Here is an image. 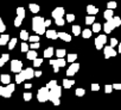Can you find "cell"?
<instances>
[{"label":"cell","instance_id":"7c38bea8","mask_svg":"<svg viewBox=\"0 0 121 110\" xmlns=\"http://www.w3.org/2000/svg\"><path fill=\"white\" fill-rule=\"evenodd\" d=\"M58 38L63 40L64 42H70L71 41V36L67 32H58Z\"/></svg>","mask_w":121,"mask_h":110},{"label":"cell","instance_id":"f907efd6","mask_svg":"<svg viewBox=\"0 0 121 110\" xmlns=\"http://www.w3.org/2000/svg\"><path fill=\"white\" fill-rule=\"evenodd\" d=\"M119 43H117V40L116 38H110V45L112 47H115V45H117Z\"/></svg>","mask_w":121,"mask_h":110},{"label":"cell","instance_id":"d6986e66","mask_svg":"<svg viewBox=\"0 0 121 110\" xmlns=\"http://www.w3.org/2000/svg\"><path fill=\"white\" fill-rule=\"evenodd\" d=\"M113 10L112 9H107L106 11H104V13H103V17H104V19L106 20H108V19H110V18H113L114 16H113Z\"/></svg>","mask_w":121,"mask_h":110},{"label":"cell","instance_id":"30bf717a","mask_svg":"<svg viewBox=\"0 0 121 110\" xmlns=\"http://www.w3.org/2000/svg\"><path fill=\"white\" fill-rule=\"evenodd\" d=\"M24 80H26V74H25V70L23 71H20L19 73H17V75H16V83L17 84H22Z\"/></svg>","mask_w":121,"mask_h":110},{"label":"cell","instance_id":"ffe728a7","mask_svg":"<svg viewBox=\"0 0 121 110\" xmlns=\"http://www.w3.org/2000/svg\"><path fill=\"white\" fill-rule=\"evenodd\" d=\"M74 84H75V80H70V79H64L63 80V87L64 89H70Z\"/></svg>","mask_w":121,"mask_h":110},{"label":"cell","instance_id":"f6af8a7d","mask_svg":"<svg viewBox=\"0 0 121 110\" xmlns=\"http://www.w3.org/2000/svg\"><path fill=\"white\" fill-rule=\"evenodd\" d=\"M113 91V85H106L104 86V92L106 93H110Z\"/></svg>","mask_w":121,"mask_h":110},{"label":"cell","instance_id":"7402d4cb","mask_svg":"<svg viewBox=\"0 0 121 110\" xmlns=\"http://www.w3.org/2000/svg\"><path fill=\"white\" fill-rule=\"evenodd\" d=\"M0 80H1V83L3 84H10V81H11V77L9 75V74H1V77H0Z\"/></svg>","mask_w":121,"mask_h":110},{"label":"cell","instance_id":"52a82bcc","mask_svg":"<svg viewBox=\"0 0 121 110\" xmlns=\"http://www.w3.org/2000/svg\"><path fill=\"white\" fill-rule=\"evenodd\" d=\"M114 29H115V25H114L113 18H110V19H108V20L104 23V25H103V30H104L106 34H110Z\"/></svg>","mask_w":121,"mask_h":110},{"label":"cell","instance_id":"681fc988","mask_svg":"<svg viewBox=\"0 0 121 110\" xmlns=\"http://www.w3.org/2000/svg\"><path fill=\"white\" fill-rule=\"evenodd\" d=\"M7 90L10 91V92H13L14 91V89H16V86H14V84H7Z\"/></svg>","mask_w":121,"mask_h":110},{"label":"cell","instance_id":"f35d334b","mask_svg":"<svg viewBox=\"0 0 121 110\" xmlns=\"http://www.w3.org/2000/svg\"><path fill=\"white\" fill-rule=\"evenodd\" d=\"M107 7H108V9L114 10V9H116V7H117V4H116L115 1H109V3L107 4Z\"/></svg>","mask_w":121,"mask_h":110},{"label":"cell","instance_id":"816d5d0a","mask_svg":"<svg viewBox=\"0 0 121 110\" xmlns=\"http://www.w3.org/2000/svg\"><path fill=\"white\" fill-rule=\"evenodd\" d=\"M5 30H6V25H5L4 23H1V24H0V32L3 34V32H4Z\"/></svg>","mask_w":121,"mask_h":110},{"label":"cell","instance_id":"9c48e42d","mask_svg":"<svg viewBox=\"0 0 121 110\" xmlns=\"http://www.w3.org/2000/svg\"><path fill=\"white\" fill-rule=\"evenodd\" d=\"M49 93L52 95V96H55V97H60V95H62V87L56 85V86H53V87L50 89V92Z\"/></svg>","mask_w":121,"mask_h":110},{"label":"cell","instance_id":"bcb514c9","mask_svg":"<svg viewBox=\"0 0 121 110\" xmlns=\"http://www.w3.org/2000/svg\"><path fill=\"white\" fill-rule=\"evenodd\" d=\"M39 36H30L29 37V41H31V42H39Z\"/></svg>","mask_w":121,"mask_h":110},{"label":"cell","instance_id":"8d00e7d4","mask_svg":"<svg viewBox=\"0 0 121 110\" xmlns=\"http://www.w3.org/2000/svg\"><path fill=\"white\" fill-rule=\"evenodd\" d=\"M113 22H114L115 28H117V26L121 25V18L120 17H113Z\"/></svg>","mask_w":121,"mask_h":110},{"label":"cell","instance_id":"ab89813d","mask_svg":"<svg viewBox=\"0 0 121 110\" xmlns=\"http://www.w3.org/2000/svg\"><path fill=\"white\" fill-rule=\"evenodd\" d=\"M84 93H86V90L84 89H77L76 90V96H78V97H83Z\"/></svg>","mask_w":121,"mask_h":110},{"label":"cell","instance_id":"4fadbf2b","mask_svg":"<svg viewBox=\"0 0 121 110\" xmlns=\"http://www.w3.org/2000/svg\"><path fill=\"white\" fill-rule=\"evenodd\" d=\"M45 35H46V37L50 38V40H56V38H58V32H56L55 30H48V31L45 32Z\"/></svg>","mask_w":121,"mask_h":110},{"label":"cell","instance_id":"2e32d148","mask_svg":"<svg viewBox=\"0 0 121 110\" xmlns=\"http://www.w3.org/2000/svg\"><path fill=\"white\" fill-rule=\"evenodd\" d=\"M53 53H55V50H53V48L52 47H49V48H46L45 50H44V58H51L52 55H53Z\"/></svg>","mask_w":121,"mask_h":110},{"label":"cell","instance_id":"836d02e7","mask_svg":"<svg viewBox=\"0 0 121 110\" xmlns=\"http://www.w3.org/2000/svg\"><path fill=\"white\" fill-rule=\"evenodd\" d=\"M65 64H67V61L64 60V58H58V59H57V65H58L59 67H64Z\"/></svg>","mask_w":121,"mask_h":110},{"label":"cell","instance_id":"9a60e30c","mask_svg":"<svg viewBox=\"0 0 121 110\" xmlns=\"http://www.w3.org/2000/svg\"><path fill=\"white\" fill-rule=\"evenodd\" d=\"M49 100L53 104V105H59L60 104V99H59V97H55V96H52V95H50L49 93Z\"/></svg>","mask_w":121,"mask_h":110},{"label":"cell","instance_id":"ba28073f","mask_svg":"<svg viewBox=\"0 0 121 110\" xmlns=\"http://www.w3.org/2000/svg\"><path fill=\"white\" fill-rule=\"evenodd\" d=\"M64 16V9L63 7H56L53 11H52V17L55 19L57 18H62Z\"/></svg>","mask_w":121,"mask_h":110},{"label":"cell","instance_id":"ac0fdd59","mask_svg":"<svg viewBox=\"0 0 121 110\" xmlns=\"http://www.w3.org/2000/svg\"><path fill=\"white\" fill-rule=\"evenodd\" d=\"M36 58H38V54L36 50H27V59L29 60H35Z\"/></svg>","mask_w":121,"mask_h":110},{"label":"cell","instance_id":"7dc6e473","mask_svg":"<svg viewBox=\"0 0 121 110\" xmlns=\"http://www.w3.org/2000/svg\"><path fill=\"white\" fill-rule=\"evenodd\" d=\"M39 47H40L39 42H32V44L30 45V48H31V49H38Z\"/></svg>","mask_w":121,"mask_h":110},{"label":"cell","instance_id":"f5cc1de1","mask_svg":"<svg viewBox=\"0 0 121 110\" xmlns=\"http://www.w3.org/2000/svg\"><path fill=\"white\" fill-rule=\"evenodd\" d=\"M113 89L114 90H121V84H113Z\"/></svg>","mask_w":121,"mask_h":110},{"label":"cell","instance_id":"f546056e","mask_svg":"<svg viewBox=\"0 0 121 110\" xmlns=\"http://www.w3.org/2000/svg\"><path fill=\"white\" fill-rule=\"evenodd\" d=\"M67 58H68L67 60H68L69 62H75L76 59H77V54H68Z\"/></svg>","mask_w":121,"mask_h":110},{"label":"cell","instance_id":"ee69618b","mask_svg":"<svg viewBox=\"0 0 121 110\" xmlns=\"http://www.w3.org/2000/svg\"><path fill=\"white\" fill-rule=\"evenodd\" d=\"M23 97H24L25 100H31V98H32V93H31V92H25Z\"/></svg>","mask_w":121,"mask_h":110},{"label":"cell","instance_id":"1f68e13d","mask_svg":"<svg viewBox=\"0 0 121 110\" xmlns=\"http://www.w3.org/2000/svg\"><path fill=\"white\" fill-rule=\"evenodd\" d=\"M16 44H17V38H12V40H10V41H9V49H10V50L14 49Z\"/></svg>","mask_w":121,"mask_h":110},{"label":"cell","instance_id":"8992f818","mask_svg":"<svg viewBox=\"0 0 121 110\" xmlns=\"http://www.w3.org/2000/svg\"><path fill=\"white\" fill-rule=\"evenodd\" d=\"M80 70V64L77 62H71V66L67 70V75L68 77H73L74 74H76Z\"/></svg>","mask_w":121,"mask_h":110},{"label":"cell","instance_id":"6da1fadb","mask_svg":"<svg viewBox=\"0 0 121 110\" xmlns=\"http://www.w3.org/2000/svg\"><path fill=\"white\" fill-rule=\"evenodd\" d=\"M45 19L43 18V17H39V16H37V17H33L32 18V30L36 32V34H38V35H43V34H45Z\"/></svg>","mask_w":121,"mask_h":110},{"label":"cell","instance_id":"484cf974","mask_svg":"<svg viewBox=\"0 0 121 110\" xmlns=\"http://www.w3.org/2000/svg\"><path fill=\"white\" fill-rule=\"evenodd\" d=\"M71 30H73V32H74V35H75V36H80V35H81V32H82V30H81V26H80V25H74Z\"/></svg>","mask_w":121,"mask_h":110},{"label":"cell","instance_id":"4dcf8cb0","mask_svg":"<svg viewBox=\"0 0 121 110\" xmlns=\"http://www.w3.org/2000/svg\"><path fill=\"white\" fill-rule=\"evenodd\" d=\"M94 20H95V17H94L93 15H89L88 17H86V23H87L88 25H93Z\"/></svg>","mask_w":121,"mask_h":110},{"label":"cell","instance_id":"5b68a950","mask_svg":"<svg viewBox=\"0 0 121 110\" xmlns=\"http://www.w3.org/2000/svg\"><path fill=\"white\" fill-rule=\"evenodd\" d=\"M23 68V62L19 60H12L11 61V71L14 73H19Z\"/></svg>","mask_w":121,"mask_h":110},{"label":"cell","instance_id":"6f0895ef","mask_svg":"<svg viewBox=\"0 0 121 110\" xmlns=\"http://www.w3.org/2000/svg\"><path fill=\"white\" fill-rule=\"evenodd\" d=\"M117 47H119V49H117V53H120V54H121V43H119V44H117Z\"/></svg>","mask_w":121,"mask_h":110},{"label":"cell","instance_id":"d4e9b609","mask_svg":"<svg viewBox=\"0 0 121 110\" xmlns=\"http://www.w3.org/2000/svg\"><path fill=\"white\" fill-rule=\"evenodd\" d=\"M25 74H26V79H32L35 77V71L32 68H26L25 70Z\"/></svg>","mask_w":121,"mask_h":110},{"label":"cell","instance_id":"c3c4849f","mask_svg":"<svg viewBox=\"0 0 121 110\" xmlns=\"http://www.w3.org/2000/svg\"><path fill=\"white\" fill-rule=\"evenodd\" d=\"M91 90H93V91H99V90H100V85L96 84V83L91 84Z\"/></svg>","mask_w":121,"mask_h":110},{"label":"cell","instance_id":"277c9868","mask_svg":"<svg viewBox=\"0 0 121 110\" xmlns=\"http://www.w3.org/2000/svg\"><path fill=\"white\" fill-rule=\"evenodd\" d=\"M106 42H107V36L106 35H99L96 37V40H95V47H96V49L97 50H101L103 48V45L106 44Z\"/></svg>","mask_w":121,"mask_h":110},{"label":"cell","instance_id":"74e56055","mask_svg":"<svg viewBox=\"0 0 121 110\" xmlns=\"http://www.w3.org/2000/svg\"><path fill=\"white\" fill-rule=\"evenodd\" d=\"M20 50H22L23 53H26V51L29 50V45L26 44V42H25V41L22 43V45H20Z\"/></svg>","mask_w":121,"mask_h":110},{"label":"cell","instance_id":"7a4b0ae2","mask_svg":"<svg viewBox=\"0 0 121 110\" xmlns=\"http://www.w3.org/2000/svg\"><path fill=\"white\" fill-rule=\"evenodd\" d=\"M49 92H50V89L48 86H44L42 89L38 90V93H37V99L39 102H46L49 100Z\"/></svg>","mask_w":121,"mask_h":110},{"label":"cell","instance_id":"83f0119b","mask_svg":"<svg viewBox=\"0 0 121 110\" xmlns=\"http://www.w3.org/2000/svg\"><path fill=\"white\" fill-rule=\"evenodd\" d=\"M56 55H57V58H64L67 55V51H65V49H58V50H56Z\"/></svg>","mask_w":121,"mask_h":110},{"label":"cell","instance_id":"60d3db41","mask_svg":"<svg viewBox=\"0 0 121 110\" xmlns=\"http://www.w3.org/2000/svg\"><path fill=\"white\" fill-rule=\"evenodd\" d=\"M64 22H65V20L63 19V17H62V18H57V19L55 20V23H56L58 26H62V25H64Z\"/></svg>","mask_w":121,"mask_h":110},{"label":"cell","instance_id":"5bb4252c","mask_svg":"<svg viewBox=\"0 0 121 110\" xmlns=\"http://www.w3.org/2000/svg\"><path fill=\"white\" fill-rule=\"evenodd\" d=\"M87 12H88V15L95 16V15L99 12V9H97L96 6H94V5H88V6H87Z\"/></svg>","mask_w":121,"mask_h":110},{"label":"cell","instance_id":"44dd1931","mask_svg":"<svg viewBox=\"0 0 121 110\" xmlns=\"http://www.w3.org/2000/svg\"><path fill=\"white\" fill-rule=\"evenodd\" d=\"M29 9H30V11H31L32 13H38L39 10H40L39 5H37V4H30V5H29Z\"/></svg>","mask_w":121,"mask_h":110},{"label":"cell","instance_id":"b9f144b4","mask_svg":"<svg viewBox=\"0 0 121 110\" xmlns=\"http://www.w3.org/2000/svg\"><path fill=\"white\" fill-rule=\"evenodd\" d=\"M65 20H67V22H69V23H71V22H74V20H75V16H74V15H71V13H69V15H67Z\"/></svg>","mask_w":121,"mask_h":110},{"label":"cell","instance_id":"91938a15","mask_svg":"<svg viewBox=\"0 0 121 110\" xmlns=\"http://www.w3.org/2000/svg\"><path fill=\"white\" fill-rule=\"evenodd\" d=\"M1 23H3V19H1V18H0V24H1Z\"/></svg>","mask_w":121,"mask_h":110},{"label":"cell","instance_id":"4316f807","mask_svg":"<svg viewBox=\"0 0 121 110\" xmlns=\"http://www.w3.org/2000/svg\"><path fill=\"white\" fill-rule=\"evenodd\" d=\"M17 16H19V17H22V18L24 19L25 16H26L25 9H24V7H18V9H17Z\"/></svg>","mask_w":121,"mask_h":110},{"label":"cell","instance_id":"d590c367","mask_svg":"<svg viewBox=\"0 0 121 110\" xmlns=\"http://www.w3.org/2000/svg\"><path fill=\"white\" fill-rule=\"evenodd\" d=\"M43 64V59H38V58H36L35 60H33V67H39L40 65Z\"/></svg>","mask_w":121,"mask_h":110},{"label":"cell","instance_id":"cb8c5ba5","mask_svg":"<svg viewBox=\"0 0 121 110\" xmlns=\"http://www.w3.org/2000/svg\"><path fill=\"white\" fill-rule=\"evenodd\" d=\"M91 34H93V30H90V29H84L81 32V35L83 36V38H90Z\"/></svg>","mask_w":121,"mask_h":110},{"label":"cell","instance_id":"680465c9","mask_svg":"<svg viewBox=\"0 0 121 110\" xmlns=\"http://www.w3.org/2000/svg\"><path fill=\"white\" fill-rule=\"evenodd\" d=\"M55 61H56V60H52V59H51V60H50V65H53Z\"/></svg>","mask_w":121,"mask_h":110},{"label":"cell","instance_id":"8fae6325","mask_svg":"<svg viewBox=\"0 0 121 110\" xmlns=\"http://www.w3.org/2000/svg\"><path fill=\"white\" fill-rule=\"evenodd\" d=\"M12 95V92H10L7 90V87H4V86H0V96H3L5 98H10Z\"/></svg>","mask_w":121,"mask_h":110},{"label":"cell","instance_id":"e575fe53","mask_svg":"<svg viewBox=\"0 0 121 110\" xmlns=\"http://www.w3.org/2000/svg\"><path fill=\"white\" fill-rule=\"evenodd\" d=\"M22 23H23V18L22 17H19V16H17L16 17V19H14V26H20L22 25Z\"/></svg>","mask_w":121,"mask_h":110},{"label":"cell","instance_id":"db71d44e","mask_svg":"<svg viewBox=\"0 0 121 110\" xmlns=\"http://www.w3.org/2000/svg\"><path fill=\"white\" fill-rule=\"evenodd\" d=\"M44 23H45V26H50V25H51V20H50V19H46Z\"/></svg>","mask_w":121,"mask_h":110},{"label":"cell","instance_id":"d6a6232c","mask_svg":"<svg viewBox=\"0 0 121 110\" xmlns=\"http://www.w3.org/2000/svg\"><path fill=\"white\" fill-rule=\"evenodd\" d=\"M93 32H99L101 30V24L100 23H93Z\"/></svg>","mask_w":121,"mask_h":110},{"label":"cell","instance_id":"603a6c76","mask_svg":"<svg viewBox=\"0 0 121 110\" xmlns=\"http://www.w3.org/2000/svg\"><path fill=\"white\" fill-rule=\"evenodd\" d=\"M9 41H10V36L9 35H1V37H0V45L7 44Z\"/></svg>","mask_w":121,"mask_h":110},{"label":"cell","instance_id":"3957f363","mask_svg":"<svg viewBox=\"0 0 121 110\" xmlns=\"http://www.w3.org/2000/svg\"><path fill=\"white\" fill-rule=\"evenodd\" d=\"M103 53H104V58L106 59H109V58H114L117 55V51L114 49V47L112 45H107V47H103Z\"/></svg>","mask_w":121,"mask_h":110},{"label":"cell","instance_id":"9f6ffc18","mask_svg":"<svg viewBox=\"0 0 121 110\" xmlns=\"http://www.w3.org/2000/svg\"><path fill=\"white\" fill-rule=\"evenodd\" d=\"M24 87H25V89H31V87H32V85H31V84H25V86H24Z\"/></svg>","mask_w":121,"mask_h":110},{"label":"cell","instance_id":"f1b7e54d","mask_svg":"<svg viewBox=\"0 0 121 110\" xmlns=\"http://www.w3.org/2000/svg\"><path fill=\"white\" fill-rule=\"evenodd\" d=\"M29 37H30V36H29V32H27L26 30H22V31H20V38H22L23 41H27Z\"/></svg>","mask_w":121,"mask_h":110},{"label":"cell","instance_id":"7bdbcfd3","mask_svg":"<svg viewBox=\"0 0 121 110\" xmlns=\"http://www.w3.org/2000/svg\"><path fill=\"white\" fill-rule=\"evenodd\" d=\"M57 85V80H50L48 84H46V86L49 87V89H51V87H53V86H56Z\"/></svg>","mask_w":121,"mask_h":110},{"label":"cell","instance_id":"11a10c76","mask_svg":"<svg viewBox=\"0 0 121 110\" xmlns=\"http://www.w3.org/2000/svg\"><path fill=\"white\" fill-rule=\"evenodd\" d=\"M42 75V71H36L35 72V77H40Z\"/></svg>","mask_w":121,"mask_h":110},{"label":"cell","instance_id":"e0dca14e","mask_svg":"<svg viewBox=\"0 0 121 110\" xmlns=\"http://www.w3.org/2000/svg\"><path fill=\"white\" fill-rule=\"evenodd\" d=\"M9 60H10V55L9 54H3L1 58H0V67H3Z\"/></svg>","mask_w":121,"mask_h":110}]
</instances>
